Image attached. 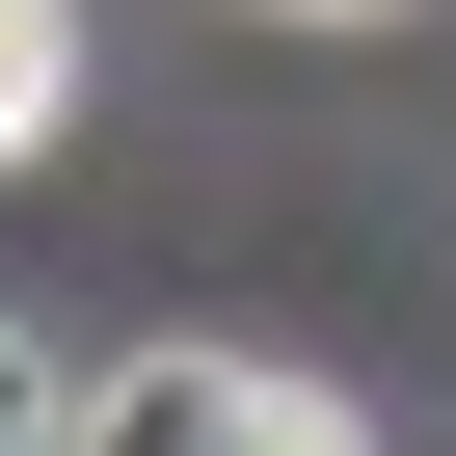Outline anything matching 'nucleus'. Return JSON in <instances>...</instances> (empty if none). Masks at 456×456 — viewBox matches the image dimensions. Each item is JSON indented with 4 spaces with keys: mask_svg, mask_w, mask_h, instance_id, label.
<instances>
[{
    "mask_svg": "<svg viewBox=\"0 0 456 456\" xmlns=\"http://www.w3.org/2000/svg\"><path fill=\"white\" fill-rule=\"evenodd\" d=\"M269 28H376V0H269Z\"/></svg>",
    "mask_w": 456,
    "mask_h": 456,
    "instance_id": "4",
    "label": "nucleus"
},
{
    "mask_svg": "<svg viewBox=\"0 0 456 456\" xmlns=\"http://www.w3.org/2000/svg\"><path fill=\"white\" fill-rule=\"evenodd\" d=\"M81 429H134V456H322L349 403L269 376V349H134V376H81Z\"/></svg>",
    "mask_w": 456,
    "mask_h": 456,
    "instance_id": "1",
    "label": "nucleus"
},
{
    "mask_svg": "<svg viewBox=\"0 0 456 456\" xmlns=\"http://www.w3.org/2000/svg\"><path fill=\"white\" fill-rule=\"evenodd\" d=\"M0 429H81V376H54V349H0Z\"/></svg>",
    "mask_w": 456,
    "mask_h": 456,
    "instance_id": "3",
    "label": "nucleus"
},
{
    "mask_svg": "<svg viewBox=\"0 0 456 456\" xmlns=\"http://www.w3.org/2000/svg\"><path fill=\"white\" fill-rule=\"evenodd\" d=\"M54 108H81V0H0V161H28Z\"/></svg>",
    "mask_w": 456,
    "mask_h": 456,
    "instance_id": "2",
    "label": "nucleus"
}]
</instances>
